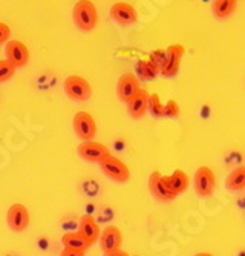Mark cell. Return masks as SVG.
<instances>
[{
  "mask_svg": "<svg viewBox=\"0 0 245 256\" xmlns=\"http://www.w3.org/2000/svg\"><path fill=\"white\" fill-rule=\"evenodd\" d=\"M72 18L81 31H92L98 23V11L91 0H78L72 10Z\"/></svg>",
  "mask_w": 245,
  "mask_h": 256,
  "instance_id": "cell-1",
  "label": "cell"
},
{
  "mask_svg": "<svg viewBox=\"0 0 245 256\" xmlns=\"http://www.w3.org/2000/svg\"><path fill=\"white\" fill-rule=\"evenodd\" d=\"M64 92L69 98L75 100V102H87L92 97V88L91 83H89L86 78L80 77V76H69L63 83Z\"/></svg>",
  "mask_w": 245,
  "mask_h": 256,
  "instance_id": "cell-2",
  "label": "cell"
},
{
  "mask_svg": "<svg viewBox=\"0 0 245 256\" xmlns=\"http://www.w3.org/2000/svg\"><path fill=\"white\" fill-rule=\"evenodd\" d=\"M149 190L152 192V195L163 201V202H169L173 201L178 195L170 189V184H169V175H163L161 172L155 170L150 174L149 176Z\"/></svg>",
  "mask_w": 245,
  "mask_h": 256,
  "instance_id": "cell-3",
  "label": "cell"
},
{
  "mask_svg": "<svg viewBox=\"0 0 245 256\" xmlns=\"http://www.w3.org/2000/svg\"><path fill=\"white\" fill-rule=\"evenodd\" d=\"M193 186H195V192L203 196V198H209L215 194L216 189V176L212 168L209 166H201L193 178Z\"/></svg>",
  "mask_w": 245,
  "mask_h": 256,
  "instance_id": "cell-4",
  "label": "cell"
},
{
  "mask_svg": "<svg viewBox=\"0 0 245 256\" xmlns=\"http://www.w3.org/2000/svg\"><path fill=\"white\" fill-rule=\"evenodd\" d=\"M100 168L110 180H114L117 182H127L130 180V170L127 164L114 155L106 156L100 162Z\"/></svg>",
  "mask_w": 245,
  "mask_h": 256,
  "instance_id": "cell-5",
  "label": "cell"
},
{
  "mask_svg": "<svg viewBox=\"0 0 245 256\" xmlns=\"http://www.w3.org/2000/svg\"><path fill=\"white\" fill-rule=\"evenodd\" d=\"M29 210L25 204L21 202H15L8 208V214H6V222L8 227L12 232H17V234H21L29 227Z\"/></svg>",
  "mask_w": 245,
  "mask_h": 256,
  "instance_id": "cell-6",
  "label": "cell"
},
{
  "mask_svg": "<svg viewBox=\"0 0 245 256\" xmlns=\"http://www.w3.org/2000/svg\"><path fill=\"white\" fill-rule=\"evenodd\" d=\"M72 126L78 138H81L83 142H91L97 135V123L89 112H84V110L77 112L74 115Z\"/></svg>",
  "mask_w": 245,
  "mask_h": 256,
  "instance_id": "cell-7",
  "label": "cell"
},
{
  "mask_svg": "<svg viewBox=\"0 0 245 256\" xmlns=\"http://www.w3.org/2000/svg\"><path fill=\"white\" fill-rule=\"evenodd\" d=\"M5 60H8L15 69L23 68L29 62V51L25 43L20 40H9L5 46Z\"/></svg>",
  "mask_w": 245,
  "mask_h": 256,
  "instance_id": "cell-8",
  "label": "cell"
},
{
  "mask_svg": "<svg viewBox=\"0 0 245 256\" xmlns=\"http://www.w3.org/2000/svg\"><path fill=\"white\" fill-rule=\"evenodd\" d=\"M166 62L163 64V68L160 69V72L164 77H175L180 71V64H181V58L184 56V46L183 44H170L166 50Z\"/></svg>",
  "mask_w": 245,
  "mask_h": 256,
  "instance_id": "cell-9",
  "label": "cell"
},
{
  "mask_svg": "<svg viewBox=\"0 0 245 256\" xmlns=\"http://www.w3.org/2000/svg\"><path fill=\"white\" fill-rule=\"evenodd\" d=\"M77 152L83 160L91 161V162H97V164H100L106 156L110 155L109 149L104 144L97 143V142H94V140H91V142H83L78 146Z\"/></svg>",
  "mask_w": 245,
  "mask_h": 256,
  "instance_id": "cell-10",
  "label": "cell"
},
{
  "mask_svg": "<svg viewBox=\"0 0 245 256\" xmlns=\"http://www.w3.org/2000/svg\"><path fill=\"white\" fill-rule=\"evenodd\" d=\"M141 89L140 86V78L138 76L135 74H123L118 80V84H117V94H118V98L124 103H127L133 96L137 94V92Z\"/></svg>",
  "mask_w": 245,
  "mask_h": 256,
  "instance_id": "cell-11",
  "label": "cell"
},
{
  "mask_svg": "<svg viewBox=\"0 0 245 256\" xmlns=\"http://www.w3.org/2000/svg\"><path fill=\"white\" fill-rule=\"evenodd\" d=\"M149 92L144 89H140L135 96H133L126 104H127V112L133 120H140L149 110Z\"/></svg>",
  "mask_w": 245,
  "mask_h": 256,
  "instance_id": "cell-12",
  "label": "cell"
},
{
  "mask_svg": "<svg viewBox=\"0 0 245 256\" xmlns=\"http://www.w3.org/2000/svg\"><path fill=\"white\" fill-rule=\"evenodd\" d=\"M110 16L114 17V20L117 23H120V25H123V26L135 25V23L138 22L137 10L133 8L132 5L123 4V2H118V4L112 5V8H110Z\"/></svg>",
  "mask_w": 245,
  "mask_h": 256,
  "instance_id": "cell-13",
  "label": "cell"
},
{
  "mask_svg": "<svg viewBox=\"0 0 245 256\" xmlns=\"http://www.w3.org/2000/svg\"><path fill=\"white\" fill-rule=\"evenodd\" d=\"M98 240H100V248L103 250V253H106V252L118 250L121 247L123 235L117 226H107L100 234Z\"/></svg>",
  "mask_w": 245,
  "mask_h": 256,
  "instance_id": "cell-14",
  "label": "cell"
},
{
  "mask_svg": "<svg viewBox=\"0 0 245 256\" xmlns=\"http://www.w3.org/2000/svg\"><path fill=\"white\" fill-rule=\"evenodd\" d=\"M78 234L89 242V244H95L100 238V226L98 222L95 221L94 216L91 215H83L81 220H80V224H78Z\"/></svg>",
  "mask_w": 245,
  "mask_h": 256,
  "instance_id": "cell-15",
  "label": "cell"
},
{
  "mask_svg": "<svg viewBox=\"0 0 245 256\" xmlns=\"http://www.w3.org/2000/svg\"><path fill=\"white\" fill-rule=\"evenodd\" d=\"M238 6V0H213L212 2V11L216 18L226 20L229 18Z\"/></svg>",
  "mask_w": 245,
  "mask_h": 256,
  "instance_id": "cell-16",
  "label": "cell"
},
{
  "mask_svg": "<svg viewBox=\"0 0 245 256\" xmlns=\"http://www.w3.org/2000/svg\"><path fill=\"white\" fill-rule=\"evenodd\" d=\"M226 188L230 192H241L245 189V166H239L229 174L226 180Z\"/></svg>",
  "mask_w": 245,
  "mask_h": 256,
  "instance_id": "cell-17",
  "label": "cell"
},
{
  "mask_svg": "<svg viewBox=\"0 0 245 256\" xmlns=\"http://www.w3.org/2000/svg\"><path fill=\"white\" fill-rule=\"evenodd\" d=\"M169 184H170V189L176 195H180V194H183V192H186L189 189L190 180H189V175L184 170L176 169L172 175H169Z\"/></svg>",
  "mask_w": 245,
  "mask_h": 256,
  "instance_id": "cell-18",
  "label": "cell"
},
{
  "mask_svg": "<svg viewBox=\"0 0 245 256\" xmlns=\"http://www.w3.org/2000/svg\"><path fill=\"white\" fill-rule=\"evenodd\" d=\"M61 242L64 248H71V250H78V252H86L91 244H89L78 232H71V234H66L61 238Z\"/></svg>",
  "mask_w": 245,
  "mask_h": 256,
  "instance_id": "cell-19",
  "label": "cell"
},
{
  "mask_svg": "<svg viewBox=\"0 0 245 256\" xmlns=\"http://www.w3.org/2000/svg\"><path fill=\"white\" fill-rule=\"evenodd\" d=\"M160 72V68L158 66H155L152 62H141L138 64V76L144 80H152L158 76Z\"/></svg>",
  "mask_w": 245,
  "mask_h": 256,
  "instance_id": "cell-20",
  "label": "cell"
},
{
  "mask_svg": "<svg viewBox=\"0 0 245 256\" xmlns=\"http://www.w3.org/2000/svg\"><path fill=\"white\" fill-rule=\"evenodd\" d=\"M15 74V68L8 60H0V83L11 80Z\"/></svg>",
  "mask_w": 245,
  "mask_h": 256,
  "instance_id": "cell-21",
  "label": "cell"
},
{
  "mask_svg": "<svg viewBox=\"0 0 245 256\" xmlns=\"http://www.w3.org/2000/svg\"><path fill=\"white\" fill-rule=\"evenodd\" d=\"M149 110L153 112L155 117H164V104L161 103V100L157 94L150 96V98H149Z\"/></svg>",
  "mask_w": 245,
  "mask_h": 256,
  "instance_id": "cell-22",
  "label": "cell"
},
{
  "mask_svg": "<svg viewBox=\"0 0 245 256\" xmlns=\"http://www.w3.org/2000/svg\"><path fill=\"white\" fill-rule=\"evenodd\" d=\"M164 117H172V118L180 117V106H178L175 100H170L167 102V104H164Z\"/></svg>",
  "mask_w": 245,
  "mask_h": 256,
  "instance_id": "cell-23",
  "label": "cell"
},
{
  "mask_svg": "<svg viewBox=\"0 0 245 256\" xmlns=\"http://www.w3.org/2000/svg\"><path fill=\"white\" fill-rule=\"evenodd\" d=\"M166 51H163V50H157V51H153L152 54H150V60L149 62H152L155 66H158L160 69L163 68V64H164V62H166Z\"/></svg>",
  "mask_w": 245,
  "mask_h": 256,
  "instance_id": "cell-24",
  "label": "cell"
},
{
  "mask_svg": "<svg viewBox=\"0 0 245 256\" xmlns=\"http://www.w3.org/2000/svg\"><path fill=\"white\" fill-rule=\"evenodd\" d=\"M9 36H11V30L6 23L0 22V44H3L9 40Z\"/></svg>",
  "mask_w": 245,
  "mask_h": 256,
  "instance_id": "cell-25",
  "label": "cell"
},
{
  "mask_svg": "<svg viewBox=\"0 0 245 256\" xmlns=\"http://www.w3.org/2000/svg\"><path fill=\"white\" fill-rule=\"evenodd\" d=\"M86 252H78V250H71V248H64L60 256H84Z\"/></svg>",
  "mask_w": 245,
  "mask_h": 256,
  "instance_id": "cell-26",
  "label": "cell"
},
{
  "mask_svg": "<svg viewBox=\"0 0 245 256\" xmlns=\"http://www.w3.org/2000/svg\"><path fill=\"white\" fill-rule=\"evenodd\" d=\"M103 256H129V254L118 248V250H114V252H106V253H103Z\"/></svg>",
  "mask_w": 245,
  "mask_h": 256,
  "instance_id": "cell-27",
  "label": "cell"
},
{
  "mask_svg": "<svg viewBox=\"0 0 245 256\" xmlns=\"http://www.w3.org/2000/svg\"><path fill=\"white\" fill-rule=\"evenodd\" d=\"M193 256H213V254L212 253H207V252H201V253H196Z\"/></svg>",
  "mask_w": 245,
  "mask_h": 256,
  "instance_id": "cell-28",
  "label": "cell"
}]
</instances>
